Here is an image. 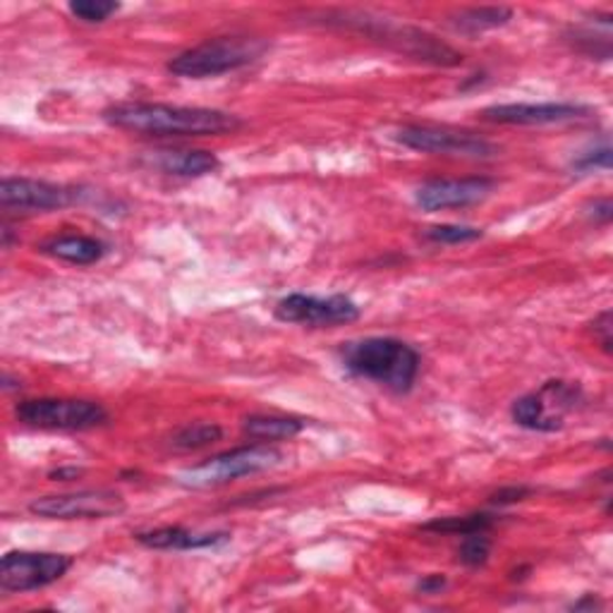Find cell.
<instances>
[{
    "label": "cell",
    "mask_w": 613,
    "mask_h": 613,
    "mask_svg": "<svg viewBox=\"0 0 613 613\" xmlns=\"http://www.w3.org/2000/svg\"><path fill=\"white\" fill-rule=\"evenodd\" d=\"M109 125L144 134V137H218L243 127L233 113L200 106H171V103L130 101L103 111Z\"/></svg>",
    "instance_id": "cell-1"
},
{
    "label": "cell",
    "mask_w": 613,
    "mask_h": 613,
    "mask_svg": "<svg viewBox=\"0 0 613 613\" xmlns=\"http://www.w3.org/2000/svg\"><path fill=\"white\" fill-rule=\"evenodd\" d=\"M340 360L353 377L379 384L394 394H408L417 381L422 357L406 340L362 338L343 343Z\"/></svg>",
    "instance_id": "cell-2"
},
{
    "label": "cell",
    "mask_w": 613,
    "mask_h": 613,
    "mask_svg": "<svg viewBox=\"0 0 613 613\" xmlns=\"http://www.w3.org/2000/svg\"><path fill=\"white\" fill-rule=\"evenodd\" d=\"M266 51L268 41L257 37H218L175 55L168 63V72L187 80L218 78L257 63Z\"/></svg>",
    "instance_id": "cell-3"
},
{
    "label": "cell",
    "mask_w": 613,
    "mask_h": 613,
    "mask_svg": "<svg viewBox=\"0 0 613 613\" xmlns=\"http://www.w3.org/2000/svg\"><path fill=\"white\" fill-rule=\"evenodd\" d=\"M280 460H283V453L268 443L241 446V448H233V451L218 453L214 458L204 460L202 466L183 470L177 474V482L187 489H212V487L228 484L233 480H241V477L272 470Z\"/></svg>",
    "instance_id": "cell-4"
},
{
    "label": "cell",
    "mask_w": 613,
    "mask_h": 613,
    "mask_svg": "<svg viewBox=\"0 0 613 613\" xmlns=\"http://www.w3.org/2000/svg\"><path fill=\"white\" fill-rule=\"evenodd\" d=\"M14 417L27 427L53 431H84L109 422V410L94 400L82 398H37L22 400Z\"/></svg>",
    "instance_id": "cell-5"
},
{
    "label": "cell",
    "mask_w": 613,
    "mask_h": 613,
    "mask_svg": "<svg viewBox=\"0 0 613 613\" xmlns=\"http://www.w3.org/2000/svg\"><path fill=\"white\" fill-rule=\"evenodd\" d=\"M328 22H340L343 27H355L360 32H367L369 37H377L386 43H394V47L402 53H408L417 61H429L437 65H458L462 55L456 53L451 47L437 41L431 34L420 32V29L412 27H394L384 20H371L369 14H355L353 12H340V20H328Z\"/></svg>",
    "instance_id": "cell-6"
},
{
    "label": "cell",
    "mask_w": 613,
    "mask_h": 613,
    "mask_svg": "<svg viewBox=\"0 0 613 613\" xmlns=\"http://www.w3.org/2000/svg\"><path fill=\"white\" fill-rule=\"evenodd\" d=\"M396 140L412 149V152L456 156V159H491L499 154V146L480 137L474 132L433 127V125H408L396 132Z\"/></svg>",
    "instance_id": "cell-7"
},
{
    "label": "cell",
    "mask_w": 613,
    "mask_h": 613,
    "mask_svg": "<svg viewBox=\"0 0 613 613\" xmlns=\"http://www.w3.org/2000/svg\"><path fill=\"white\" fill-rule=\"evenodd\" d=\"M72 568L65 553L8 551L0 561V588L6 592H34L53 585Z\"/></svg>",
    "instance_id": "cell-8"
},
{
    "label": "cell",
    "mask_w": 613,
    "mask_h": 613,
    "mask_svg": "<svg viewBox=\"0 0 613 613\" xmlns=\"http://www.w3.org/2000/svg\"><path fill=\"white\" fill-rule=\"evenodd\" d=\"M274 314L283 324L331 328V326L357 321L362 311L346 295L319 297V295L293 293L283 297V300H278V305L274 307Z\"/></svg>",
    "instance_id": "cell-9"
},
{
    "label": "cell",
    "mask_w": 613,
    "mask_h": 613,
    "mask_svg": "<svg viewBox=\"0 0 613 613\" xmlns=\"http://www.w3.org/2000/svg\"><path fill=\"white\" fill-rule=\"evenodd\" d=\"M29 511L49 520H103L121 515L125 499L111 489H84L34 499L29 503Z\"/></svg>",
    "instance_id": "cell-10"
},
{
    "label": "cell",
    "mask_w": 613,
    "mask_h": 613,
    "mask_svg": "<svg viewBox=\"0 0 613 613\" xmlns=\"http://www.w3.org/2000/svg\"><path fill=\"white\" fill-rule=\"evenodd\" d=\"M497 187V181L487 175L472 177H433L415 192L422 212H446V208H466L484 202Z\"/></svg>",
    "instance_id": "cell-11"
},
{
    "label": "cell",
    "mask_w": 613,
    "mask_h": 613,
    "mask_svg": "<svg viewBox=\"0 0 613 613\" xmlns=\"http://www.w3.org/2000/svg\"><path fill=\"white\" fill-rule=\"evenodd\" d=\"M592 113L590 106L565 101H546V103H499L482 111L484 121L499 125H559L573 123Z\"/></svg>",
    "instance_id": "cell-12"
},
{
    "label": "cell",
    "mask_w": 613,
    "mask_h": 613,
    "mask_svg": "<svg viewBox=\"0 0 613 613\" xmlns=\"http://www.w3.org/2000/svg\"><path fill=\"white\" fill-rule=\"evenodd\" d=\"M74 194L68 187L53 185L34 177H6L0 183V204L20 212H53L72 204Z\"/></svg>",
    "instance_id": "cell-13"
},
{
    "label": "cell",
    "mask_w": 613,
    "mask_h": 613,
    "mask_svg": "<svg viewBox=\"0 0 613 613\" xmlns=\"http://www.w3.org/2000/svg\"><path fill=\"white\" fill-rule=\"evenodd\" d=\"M142 166L175 177H204L221 168V161L206 149H156L140 159Z\"/></svg>",
    "instance_id": "cell-14"
},
{
    "label": "cell",
    "mask_w": 613,
    "mask_h": 613,
    "mask_svg": "<svg viewBox=\"0 0 613 613\" xmlns=\"http://www.w3.org/2000/svg\"><path fill=\"white\" fill-rule=\"evenodd\" d=\"M142 546L156 551H197V549H214L231 540L228 532H194L181 525L154 528L132 534Z\"/></svg>",
    "instance_id": "cell-15"
},
{
    "label": "cell",
    "mask_w": 613,
    "mask_h": 613,
    "mask_svg": "<svg viewBox=\"0 0 613 613\" xmlns=\"http://www.w3.org/2000/svg\"><path fill=\"white\" fill-rule=\"evenodd\" d=\"M41 252L49 254V257L68 262V264L89 266V264H96L106 257L109 245L103 241H96V237H89V235H61V237H51V241L43 243Z\"/></svg>",
    "instance_id": "cell-16"
},
{
    "label": "cell",
    "mask_w": 613,
    "mask_h": 613,
    "mask_svg": "<svg viewBox=\"0 0 613 613\" xmlns=\"http://www.w3.org/2000/svg\"><path fill=\"white\" fill-rule=\"evenodd\" d=\"M305 429L303 420H295V417H283V415H249L243 422L245 437L259 443L268 441H286L297 437Z\"/></svg>",
    "instance_id": "cell-17"
},
{
    "label": "cell",
    "mask_w": 613,
    "mask_h": 613,
    "mask_svg": "<svg viewBox=\"0 0 613 613\" xmlns=\"http://www.w3.org/2000/svg\"><path fill=\"white\" fill-rule=\"evenodd\" d=\"M511 417L518 427L530 431H559L563 427V422L546 410L544 400L537 391L518 398L511 408Z\"/></svg>",
    "instance_id": "cell-18"
},
{
    "label": "cell",
    "mask_w": 613,
    "mask_h": 613,
    "mask_svg": "<svg viewBox=\"0 0 613 613\" xmlns=\"http://www.w3.org/2000/svg\"><path fill=\"white\" fill-rule=\"evenodd\" d=\"M513 20V10L503 8V6H489V8H468L460 10L453 24L456 29L466 34H477V32H487V29H497L503 27Z\"/></svg>",
    "instance_id": "cell-19"
},
{
    "label": "cell",
    "mask_w": 613,
    "mask_h": 613,
    "mask_svg": "<svg viewBox=\"0 0 613 613\" xmlns=\"http://www.w3.org/2000/svg\"><path fill=\"white\" fill-rule=\"evenodd\" d=\"M497 525V518L489 513H470V515H448V518H433L431 522H425L422 530L433 534H458L468 537L477 532H489Z\"/></svg>",
    "instance_id": "cell-20"
},
{
    "label": "cell",
    "mask_w": 613,
    "mask_h": 613,
    "mask_svg": "<svg viewBox=\"0 0 613 613\" xmlns=\"http://www.w3.org/2000/svg\"><path fill=\"white\" fill-rule=\"evenodd\" d=\"M221 437H223V429L218 425L197 422V425H187L183 429H177L173 433L171 446L177 448V451H197V448L214 443Z\"/></svg>",
    "instance_id": "cell-21"
},
{
    "label": "cell",
    "mask_w": 613,
    "mask_h": 613,
    "mask_svg": "<svg viewBox=\"0 0 613 613\" xmlns=\"http://www.w3.org/2000/svg\"><path fill=\"white\" fill-rule=\"evenodd\" d=\"M484 231L472 226H458V223H443V226H431L425 231V237L437 245H466L480 241Z\"/></svg>",
    "instance_id": "cell-22"
},
{
    "label": "cell",
    "mask_w": 613,
    "mask_h": 613,
    "mask_svg": "<svg viewBox=\"0 0 613 613\" xmlns=\"http://www.w3.org/2000/svg\"><path fill=\"white\" fill-rule=\"evenodd\" d=\"M68 8L74 18L86 22V24L106 22L111 14L121 10V6L113 3V0H72Z\"/></svg>",
    "instance_id": "cell-23"
},
{
    "label": "cell",
    "mask_w": 613,
    "mask_h": 613,
    "mask_svg": "<svg viewBox=\"0 0 613 613\" xmlns=\"http://www.w3.org/2000/svg\"><path fill=\"white\" fill-rule=\"evenodd\" d=\"M491 553V540L487 532H477L462 537V544L458 549V561L468 568H480L489 561Z\"/></svg>",
    "instance_id": "cell-24"
},
{
    "label": "cell",
    "mask_w": 613,
    "mask_h": 613,
    "mask_svg": "<svg viewBox=\"0 0 613 613\" xmlns=\"http://www.w3.org/2000/svg\"><path fill=\"white\" fill-rule=\"evenodd\" d=\"M573 168L580 173H590V171H609L611 168V146L604 140L602 146H592L588 152H582L575 161Z\"/></svg>",
    "instance_id": "cell-25"
},
{
    "label": "cell",
    "mask_w": 613,
    "mask_h": 613,
    "mask_svg": "<svg viewBox=\"0 0 613 613\" xmlns=\"http://www.w3.org/2000/svg\"><path fill=\"white\" fill-rule=\"evenodd\" d=\"M528 493H530V487H505V489L493 493L491 503L493 505H511V503H518L525 499Z\"/></svg>",
    "instance_id": "cell-26"
},
{
    "label": "cell",
    "mask_w": 613,
    "mask_h": 613,
    "mask_svg": "<svg viewBox=\"0 0 613 613\" xmlns=\"http://www.w3.org/2000/svg\"><path fill=\"white\" fill-rule=\"evenodd\" d=\"M592 326H594V336L600 338V343H602V348L606 353H611V346H613V338H611V311L609 309L602 311L600 317L594 319Z\"/></svg>",
    "instance_id": "cell-27"
},
{
    "label": "cell",
    "mask_w": 613,
    "mask_h": 613,
    "mask_svg": "<svg viewBox=\"0 0 613 613\" xmlns=\"http://www.w3.org/2000/svg\"><path fill=\"white\" fill-rule=\"evenodd\" d=\"M448 588V580L446 575H439V573H431V575H425L420 580V585H417V590H420L422 594H441L443 590Z\"/></svg>",
    "instance_id": "cell-28"
},
{
    "label": "cell",
    "mask_w": 613,
    "mask_h": 613,
    "mask_svg": "<svg viewBox=\"0 0 613 613\" xmlns=\"http://www.w3.org/2000/svg\"><path fill=\"white\" fill-rule=\"evenodd\" d=\"M590 216H592L594 221L604 223V226H606V223H609L611 216H613V204H611V200H596V202L592 204Z\"/></svg>",
    "instance_id": "cell-29"
},
{
    "label": "cell",
    "mask_w": 613,
    "mask_h": 613,
    "mask_svg": "<svg viewBox=\"0 0 613 613\" xmlns=\"http://www.w3.org/2000/svg\"><path fill=\"white\" fill-rule=\"evenodd\" d=\"M82 468H58L53 470L49 477L53 482H72V480H78V477H82Z\"/></svg>",
    "instance_id": "cell-30"
},
{
    "label": "cell",
    "mask_w": 613,
    "mask_h": 613,
    "mask_svg": "<svg viewBox=\"0 0 613 613\" xmlns=\"http://www.w3.org/2000/svg\"><path fill=\"white\" fill-rule=\"evenodd\" d=\"M594 606H600V604H596L594 596H588L585 602H578V604H573V609H575V611H580V609H594Z\"/></svg>",
    "instance_id": "cell-31"
}]
</instances>
